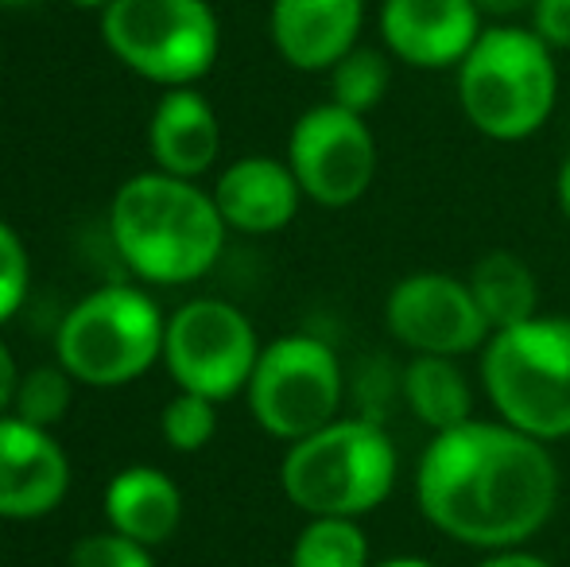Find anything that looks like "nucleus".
Masks as SVG:
<instances>
[{"label": "nucleus", "mask_w": 570, "mask_h": 567, "mask_svg": "<svg viewBox=\"0 0 570 567\" xmlns=\"http://www.w3.org/2000/svg\"><path fill=\"white\" fill-rule=\"evenodd\" d=\"M415 501L428 525L454 545L481 553L524 548L559 506L556 454L504 420H470L423 447Z\"/></svg>", "instance_id": "nucleus-1"}, {"label": "nucleus", "mask_w": 570, "mask_h": 567, "mask_svg": "<svg viewBox=\"0 0 570 567\" xmlns=\"http://www.w3.org/2000/svg\"><path fill=\"white\" fill-rule=\"evenodd\" d=\"M117 253L151 284H190L214 268L226 245V218L195 179L144 172L117 190L109 211Z\"/></svg>", "instance_id": "nucleus-2"}, {"label": "nucleus", "mask_w": 570, "mask_h": 567, "mask_svg": "<svg viewBox=\"0 0 570 567\" xmlns=\"http://www.w3.org/2000/svg\"><path fill=\"white\" fill-rule=\"evenodd\" d=\"M559 98L556 51L520 23H493L458 62V106L481 137L520 144L548 125Z\"/></svg>", "instance_id": "nucleus-3"}, {"label": "nucleus", "mask_w": 570, "mask_h": 567, "mask_svg": "<svg viewBox=\"0 0 570 567\" xmlns=\"http://www.w3.org/2000/svg\"><path fill=\"white\" fill-rule=\"evenodd\" d=\"M400 478V454L376 420L338 417L295 439L279 467V482L307 517H365L389 501Z\"/></svg>", "instance_id": "nucleus-4"}, {"label": "nucleus", "mask_w": 570, "mask_h": 567, "mask_svg": "<svg viewBox=\"0 0 570 567\" xmlns=\"http://www.w3.org/2000/svg\"><path fill=\"white\" fill-rule=\"evenodd\" d=\"M481 385L497 420L543 443L570 439V315H535L481 350Z\"/></svg>", "instance_id": "nucleus-5"}, {"label": "nucleus", "mask_w": 570, "mask_h": 567, "mask_svg": "<svg viewBox=\"0 0 570 567\" xmlns=\"http://www.w3.org/2000/svg\"><path fill=\"white\" fill-rule=\"evenodd\" d=\"M164 315L140 287H98L62 319L59 365L94 389L128 385L164 358Z\"/></svg>", "instance_id": "nucleus-6"}, {"label": "nucleus", "mask_w": 570, "mask_h": 567, "mask_svg": "<svg viewBox=\"0 0 570 567\" xmlns=\"http://www.w3.org/2000/svg\"><path fill=\"white\" fill-rule=\"evenodd\" d=\"M101 36L128 70L167 90L198 82L222 47L206 0H114L101 12Z\"/></svg>", "instance_id": "nucleus-7"}, {"label": "nucleus", "mask_w": 570, "mask_h": 567, "mask_svg": "<svg viewBox=\"0 0 570 567\" xmlns=\"http://www.w3.org/2000/svg\"><path fill=\"white\" fill-rule=\"evenodd\" d=\"M245 393L256 424L295 443L338 420L345 393L342 362L315 334H284L261 350Z\"/></svg>", "instance_id": "nucleus-8"}, {"label": "nucleus", "mask_w": 570, "mask_h": 567, "mask_svg": "<svg viewBox=\"0 0 570 567\" xmlns=\"http://www.w3.org/2000/svg\"><path fill=\"white\" fill-rule=\"evenodd\" d=\"M261 350L248 315L226 300L183 303L164 331V362L175 385L214 404L248 389Z\"/></svg>", "instance_id": "nucleus-9"}, {"label": "nucleus", "mask_w": 570, "mask_h": 567, "mask_svg": "<svg viewBox=\"0 0 570 567\" xmlns=\"http://www.w3.org/2000/svg\"><path fill=\"white\" fill-rule=\"evenodd\" d=\"M287 167L299 179L303 198L326 211H342L361 203L373 187L381 151L365 117L326 101L295 121L287 137Z\"/></svg>", "instance_id": "nucleus-10"}, {"label": "nucleus", "mask_w": 570, "mask_h": 567, "mask_svg": "<svg viewBox=\"0 0 570 567\" xmlns=\"http://www.w3.org/2000/svg\"><path fill=\"white\" fill-rule=\"evenodd\" d=\"M389 334L412 354L465 358L493 339L470 284L451 273H412L392 284L384 300Z\"/></svg>", "instance_id": "nucleus-11"}, {"label": "nucleus", "mask_w": 570, "mask_h": 567, "mask_svg": "<svg viewBox=\"0 0 570 567\" xmlns=\"http://www.w3.org/2000/svg\"><path fill=\"white\" fill-rule=\"evenodd\" d=\"M485 31L473 0H384L381 39L392 59L415 70H458Z\"/></svg>", "instance_id": "nucleus-12"}, {"label": "nucleus", "mask_w": 570, "mask_h": 567, "mask_svg": "<svg viewBox=\"0 0 570 567\" xmlns=\"http://www.w3.org/2000/svg\"><path fill=\"white\" fill-rule=\"evenodd\" d=\"M70 462L51 431L0 417V517L31 521L62 506Z\"/></svg>", "instance_id": "nucleus-13"}, {"label": "nucleus", "mask_w": 570, "mask_h": 567, "mask_svg": "<svg viewBox=\"0 0 570 567\" xmlns=\"http://www.w3.org/2000/svg\"><path fill=\"white\" fill-rule=\"evenodd\" d=\"M272 43L295 70H331L357 47L365 0H272Z\"/></svg>", "instance_id": "nucleus-14"}, {"label": "nucleus", "mask_w": 570, "mask_h": 567, "mask_svg": "<svg viewBox=\"0 0 570 567\" xmlns=\"http://www.w3.org/2000/svg\"><path fill=\"white\" fill-rule=\"evenodd\" d=\"M210 195L226 226L240 234H276L299 214L303 203V187L287 159L272 156H245L229 164Z\"/></svg>", "instance_id": "nucleus-15"}, {"label": "nucleus", "mask_w": 570, "mask_h": 567, "mask_svg": "<svg viewBox=\"0 0 570 567\" xmlns=\"http://www.w3.org/2000/svg\"><path fill=\"white\" fill-rule=\"evenodd\" d=\"M148 144L156 156L159 172L179 175V179H198L203 172H210L222 148V129L218 114L210 109V101L190 86L167 90L159 98L156 114L148 125Z\"/></svg>", "instance_id": "nucleus-16"}, {"label": "nucleus", "mask_w": 570, "mask_h": 567, "mask_svg": "<svg viewBox=\"0 0 570 567\" xmlns=\"http://www.w3.org/2000/svg\"><path fill=\"white\" fill-rule=\"evenodd\" d=\"M106 517L117 532L156 548L179 529L183 493L164 470L128 467L106 486Z\"/></svg>", "instance_id": "nucleus-17"}, {"label": "nucleus", "mask_w": 570, "mask_h": 567, "mask_svg": "<svg viewBox=\"0 0 570 567\" xmlns=\"http://www.w3.org/2000/svg\"><path fill=\"white\" fill-rule=\"evenodd\" d=\"M465 284H470L473 300H478L493 334L540 315V281H535L532 265L512 250L481 253L473 261Z\"/></svg>", "instance_id": "nucleus-18"}, {"label": "nucleus", "mask_w": 570, "mask_h": 567, "mask_svg": "<svg viewBox=\"0 0 570 567\" xmlns=\"http://www.w3.org/2000/svg\"><path fill=\"white\" fill-rule=\"evenodd\" d=\"M404 401L431 436L473 420V389L458 358L412 354L404 365Z\"/></svg>", "instance_id": "nucleus-19"}, {"label": "nucleus", "mask_w": 570, "mask_h": 567, "mask_svg": "<svg viewBox=\"0 0 570 567\" xmlns=\"http://www.w3.org/2000/svg\"><path fill=\"white\" fill-rule=\"evenodd\" d=\"M292 567H373L365 529L353 517H311L292 545Z\"/></svg>", "instance_id": "nucleus-20"}, {"label": "nucleus", "mask_w": 570, "mask_h": 567, "mask_svg": "<svg viewBox=\"0 0 570 567\" xmlns=\"http://www.w3.org/2000/svg\"><path fill=\"white\" fill-rule=\"evenodd\" d=\"M392 82V67L373 47H353L345 59L331 67V101L357 117H368L384 101Z\"/></svg>", "instance_id": "nucleus-21"}, {"label": "nucleus", "mask_w": 570, "mask_h": 567, "mask_svg": "<svg viewBox=\"0 0 570 567\" xmlns=\"http://www.w3.org/2000/svg\"><path fill=\"white\" fill-rule=\"evenodd\" d=\"M67 409H70V373L62 365H39V370L20 378L12 417H20L23 424L51 431L67 417Z\"/></svg>", "instance_id": "nucleus-22"}, {"label": "nucleus", "mask_w": 570, "mask_h": 567, "mask_svg": "<svg viewBox=\"0 0 570 567\" xmlns=\"http://www.w3.org/2000/svg\"><path fill=\"white\" fill-rule=\"evenodd\" d=\"M159 428H164V439L171 451H203L214 439V431H218V409H214V401H206L198 393H179L175 401L164 404Z\"/></svg>", "instance_id": "nucleus-23"}, {"label": "nucleus", "mask_w": 570, "mask_h": 567, "mask_svg": "<svg viewBox=\"0 0 570 567\" xmlns=\"http://www.w3.org/2000/svg\"><path fill=\"white\" fill-rule=\"evenodd\" d=\"M70 567H156V564H151L148 545L109 529L78 540L75 553H70Z\"/></svg>", "instance_id": "nucleus-24"}, {"label": "nucleus", "mask_w": 570, "mask_h": 567, "mask_svg": "<svg viewBox=\"0 0 570 567\" xmlns=\"http://www.w3.org/2000/svg\"><path fill=\"white\" fill-rule=\"evenodd\" d=\"M23 295H28V253L23 242L8 222H0V323L20 311Z\"/></svg>", "instance_id": "nucleus-25"}, {"label": "nucleus", "mask_w": 570, "mask_h": 567, "mask_svg": "<svg viewBox=\"0 0 570 567\" xmlns=\"http://www.w3.org/2000/svg\"><path fill=\"white\" fill-rule=\"evenodd\" d=\"M532 31L551 51H570V0H535Z\"/></svg>", "instance_id": "nucleus-26"}, {"label": "nucleus", "mask_w": 570, "mask_h": 567, "mask_svg": "<svg viewBox=\"0 0 570 567\" xmlns=\"http://www.w3.org/2000/svg\"><path fill=\"white\" fill-rule=\"evenodd\" d=\"M16 389H20V370H16L12 350L0 342V417H8V412H12Z\"/></svg>", "instance_id": "nucleus-27"}, {"label": "nucleus", "mask_w": 570, "mask_h": 567, "mask_svg": "<svg viewBox=\"0 0 570 567\" xmlns=\"http://www.w3.org/2000/svg\"><path fill=\"white\" fill-rule=\"evenodd\" d=\"M478 567H556V564L535 553H524V548H504V553H485V560Z\"/></svg>", "instance_id": "nucleus-28"}, {"label": "nucleus", "mask_w": 570, "mask_h": 567, "mask_svg": "<svg viewBox=\"0 0 570 567\" xmlns=\"http://www.w3.org/2000/svg\"><path fill=\"white\" fill-rule=\"evenodd\" d=\"M481 16L489 20H509V16H520V12H532L535 0H473Z\"/></svg>", "instance_id": "nucleus-29"}, {"label": "nucleus", "mask_w": 570, "mask_h": 567, "mask_svg": "<svg viewBox=\"0 0 570 567\" xmlns=\"http://www.w3.org/2000/svg\"><path fill=\"white\" fill-rule=\"evenodd\" d=\"M556 198H559V211H563V218L570 222V151H567L563 167H559V175H556Z\"/></svg>", "instance_id": "nucleus-30"}, {"label": "nucleus", "mask_w": 570, "mask_h": 567, "mask_svg": "<svg viewBox=\"0 0 570 567\" xmlns=\"http://www.w3.org/2000/svg\"><path fill=\"white\" fill-rule=\"evenodd\" d=\"M373 567H439V564L423 560V556H389V560H381Z\"/></svg>", "instance_id": "nucleus-31"}, {"label": "nucleus", "mask_w": 570, "mask_h": 567, "mask_svg": "<svg viewBox=\"0 0 570 567\" xmlns=\"http://www.w3.org/2000/svg\"><path fill=\"white\" fill-rule=\"evenodd\" d=\"M70 4H78V8H101V12H106V8L114 4V0H70Z\"/></svg>", "instance_id": "nucleus-32"}, {"label": "nucleus", "mask_w": 570, "mask_h": 567, "mask_svg": "<svg viewBox=\"0 0 570 567\" xmlns=\"http://www.w3.org/2000/svg\"><path fill=\"white\" fill-rule=\"evenodd\" d=\"M39 4V0H0V8H31Z\"/></svg>", "instance_id": "nucleus-33"}]
</instances>
